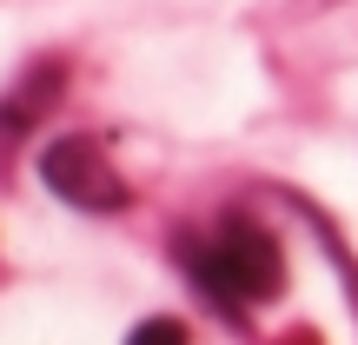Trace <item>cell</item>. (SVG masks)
I'll return each mask as SVG.
<instances>
[{
  "instance_id": "obj_1",
  "label": "cell",
  "mask_w": 358,
  "mask_h": 345,
  "mask_svg": "<svg viewBox=\"0 0 358 345\" xmlns=\"http://www.w3.org/2000/svg\"><path fill=\"white\" fill-rule=\"evenodd\" d=\"M186 259H192V279H199L226 312L252 306V299H272V293L285 286L279 246H272L259 226H245V219H226L213 253H186Z\"/></svg>"
},
{
  "instance_id": "obj_2",
  "label": "cell",
  "mask_w": 358,
  "mask_h": 345,
  "mask_svg": "<svg viewBox=\"0 0 358 345\" xmlns=\"http://www.w3.org/2000/svg\"><path fill=\"white\" fill-rule=\"evenodd\" d=\"M40 179H47L66 206H80V213H120V206H127V179L113 173L106 146L87 140V133H60V140H47V153H40Z\"/></svg>"
},
{
  "instance_id": "obj_3",
  "label": "cell",
  "mask_w": 358,
  "mask_h": 345,
  "mask_svg": "<svg viewBox=\"0 0 358 345\" xmlns=\"http://www.w3.org/2000/svg\"><path fill=\"white\" fill-rule=\"evenodd\" d=\"M127 345H186V325L179 319H140Z\"/></svg>"
}]
</instances>
